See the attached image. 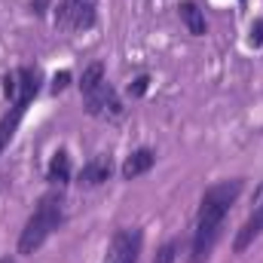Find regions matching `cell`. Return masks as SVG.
<instances>
[{
  "instance_id": "obj_8",
  "label": "cell",
  "mask_w": 263,
  "mask_h": 263,
  "mask_svg": "<svg viewBox=\"0 0 263 263\" xmlns=\"http://www.w3.org/2000/svg\"><path fill=\"white\" fill-rule=\"evenodd\" d=\"M153 165H156V150L153 147H138V150H132L129 156L123 159L120 175H123V181H135V178L147 175Z\"/></svg>"
},
{
  "instance_id": "obj_18",
  "label": "cell",
  "mask_w": 263,
  "mask_h": 263,
  "mask_svg": "<svg viewBox=\"0 0 263 263\" xmlns=\"http://www.w3.org/2000/svg\"><path fill=\"white\" fill-rule=\"evenodd\" d=\"M49 3L52 0H31V12L40 18V15H46V9H49Z\"/></svg>"
},
{
  "instance_id": "obj_13",
  "label": "cell",
  "mask_w": 263,
  "mask_h": 263,
  "mask_svg": "<svg viewBox=\"0 0 263 263\" xmlns=\"http://www.w3.org/2000/svg\"><path fill=\"white\" fill-rule=\"evenodd\" d=\"M181 251H184V239H168L165 245H159V251H156V257H153V263H178V257H181Z\"/></svg>"
},
{
  "instance_id": "obj_12",
  "label": "cell",
  "mask_w": 263,
  "mask_h": 263,
  "mask_svg": "<svg viewBox=\"0 0 263 263\" xmlns=\"http://www.w3.org/2000/svg\"><path fill=\"white\" fill-rule=\"evenodd\" d=\"M104 80H107V67H104V62H92V65L83 67V73H80L77 86H80V92H83V95H89V92H92V89H98Z\"/></svg>"
},
{
  "instance_id": "obj_7",
  "label": "cell",
  "mask_w": 263,
  "mask_h": 263,
  "mask_svg": "<svg viewBox=\"0 0 263 263\" xmlns=\"http://www.w3.org/2000/svg\"><path fill=\"white\" fill-rule=\"evenodd\" d=\"M110 175H114V159H110L107 153H98V156H92L89 162H83V168L77 172V184H80L83 190H95V187L107 184Z\"/></svg>"
},
{
  "instance_id": "obj_17",
  "label": "cell",
  "mask_w": 263,
  "mask_h": 263,
  "mask_svg": "<svg viewBox=\"0 0 263 263\" xmlns=\"http://www.w3.org/2000/svg\"><path fill=\"white\" fill-rule=\"evenodd\" d=\"M67 83H70V70H59V73L52 77V86H49V89L59 95V92H65L67 89Z\"/></svg>"
},
{
  "instance_id": "obj_14",
  "label": "cell",
  "mask_w": 263,
  "mask_h": 263,
  "mask_svg": "<svg viewBox=\"0 0 263 263\" xmlns=\"http://www.w3.org/2000/svg\"><path fill=\"white\" fill-rule=\"evenodd\" d=\"M3 95H6V101H9V104L18 98V73H15V70L3 73Z\"/></svg>"
},
{
  "instance_id": "obj_20",
  "label": "cell",
  "mask_w": 263,
  "mask_h": 263,
  "mask_svg": "<svg viewBox=\"0 0 263 263\" xmlns=\"http://www.w3.org/2000/svg\"><path fill=\"white\" fill-rule=\"evenodd\" d=\"M239 3H245V0H239Z\"/></svg>"
},
{
  "instance_id": "obj_16",
  "label": "cell",
  "mask_w": 263,
  "mask_h": 263,
  "mask_svg": "<svg viewBox=\"0 0 263 263\" xmlns=\"http://www.w3.org/2000/svg\"><path fill=\"white\" fill-rule=\"evenodd\" d=\"M248 46H251V49H260V46H263V18H254V22H251V31H248Z\"/></svg>"
},
{
  "instance_id": "obj_6",
  "label": "cell",
  "mask_w": 263,
  "mask_h": 263,
  "mask_svg": "<svg viewBox=\"0 0 263 263\" xmlns=\"http://www.w3.org/2000/svg\"><path fill=\"white\" fill-rule=\"evenodd\" d=\"M83 101H86V114L95 120H120L123 117V101L107 80L98 89H92L89 95H83Z\"/></svg>"
},
{
  "instance_id": "obj_19",
  "label": "cell",
  "mask_w": 263,
  "mask_h": 263,
  "mask_svg": "<svg viewBox=\"0 0 263 263\" xmlns=\"http://www.w3.org/2000/svg\"><path fill=\"white\" fill-rule=\"evenodd\" d=\"M0 263H15V257H0Z\"/></svg>"
},
{
  "instance_id": "obj_3",
  "label": "cell",
  "mask_w": 263,
  "mask_h": 263,
  "mask_svg": "<svg viewBox=\"0 0 263 263\" xmlns=\"http://www.w3.org/2000/svg\"><path fill=\"white\" fill-rule=\"evenodd\" d=\"M15 73H18V98H15V101L9 104V110L0 117V153L12 144L15 132H18V126H22V120H25L31 101L37 98L40 83H43V77H40L37 67H15Z\"/></svg>"
},
{
  "instance_id": "obj_2",
  "label": "cell",
  "mask_w": 263,
  "mask_h": 263,
  "mask_svg": "<svg viewBox=\"0 0 263 263\" xmlns=\"http://www.w3.org/2000/svg\"><path fill=\"white\" fill-rule=\"evenodd\" d=\"M62 223H65V193H62V187H59V190H49V193L40 196L34 214L28 217L25 230L18 233V245H15L18 254H22V257L37 254V251L49 242V236L62 230Z\"/></svg>"
},
{
  "instance_id": "obj_1",
  "label": "cell",
  "mask_w": 263,
  "mask_h": 263,
  "mask_svg": "<svg viewBox=\"0 0 263 263\" xmlns=\"http://www.w3.org/2000/svg\"><path fill=\"white\" fill-rule=\"evenodd\" d=\"M242 190H245L242 178H227V181H217V184L205 187V193L199 199V214H196V227H193V239H190V257H187V263L211 260V254L217 248V239L223 233L227 214L239 202Z\"/></svg>"
},
{
  "instance_id": "obj_15",
  "label": "cell",
  "mask_w": 263,
  "mask_h": 263,
  "mask_svg": "<svg viewBox=\"0 0 263 263\" xmlns=\"http://www.w3.org/2000/svg\"><path fill=\"white\" fill-rule=\"evenodd\" d=\"M147 89H150V77H147V73H138V77L129 83V95L132 98H144Z\"/></svg>"
},
{
  "instance_id": "obj_5",
  "label": "cell",
  "mask_w": 263,
  "mask_h": 263,
  "mask_svg": "<svg viewBox=\"0 0 263 263\" xmlns=\"http://www.w3.org/2000/svg\"><path fill=\"white\" fill-rule=\"evenodd\" d=\"M141 248H144V233L141 227H120L104 251L101 263H138L141 260Z\"/></svg>"
},
{
  "instance_id": "obj_10",
  "label": "cell",
  "mask_w": 263,
  "mask_h": 263,
  "mask_svg": "<svg viewBox=\"0 0 263 263\" xmlns=\"http://www.w3.org/2000/svg\"><path fill=\"white\" fill-rule=\"evenodd\" d=\"M70 178H73V162H70V153H67L65 147H59V150L49 156V165H46V181H49L52 187H65V184H70Z\"/></svg>"
},
{
  "instance_id": "obj_4",
  "label": "cell",
  "mask_w": 263,
  "mask_h": 263,
  "mask_svg": "<svg viewBox=\"0 0 263 263\" xmlns=\"http://www.w3.org/2000/svg\"><path fill=\"white\" fill-rule=\"evenodd\" d=\"M98 22V0H59L55 28L62 31H89Z\"/></svg>"
},
{
  "instance_id": "obj_11",
  "label": "cell",
  "mask_w": 263,
  "mask_h": 263,
  "mask_svg": "<svg viewBox=\"0 0 263 263\" xmlns=\"http://www.w3.org/2000/svg\"><path fill=\"white\" fill-rule=\"evenodd\" d=\"M178 15H181L187 34H193V37H205L208 22H205V12L199 9V3H193V0H181V3H178Z\"/></svg>"
},
{
  "instance_id": "obj_9",
  "label": "cell",
  "mask_w": 263,
  "mask_h": 263,
  "mask_svg": "<svg viewBox=\"0 0 263 263\" xmlns=\"http://www.w3.org/2000/svg\"><path fill=\"white\" fill-rule=\"evenodd\" d=\"M263 233V202L260 205H254V211H251V217L242 223V230L236 233V239H233V254H245L254 242H257V236Z\"/></svg>"
}]
</instances>
